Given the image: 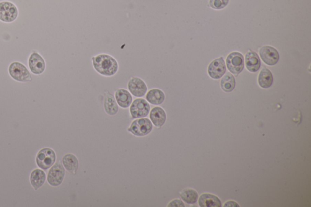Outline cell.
I'll return each mask as SVG.
<instances>
[{
  "label": "cell",
  "instance_id": "cell-20",
  "mask_svg": "<svg viewBox=\"0 0 311 207\" xmlns=\"http://www.w3.org/2000/svg\"><path fill=\"white\" fill-rule=\"evenodd\" d=\"M259 85L263 89H268L273 84V76L269 69L264 68L261 70L258 77Z\"/></svg>",
  "mask_w": 311,
  "mask_h": 207
},
{
  "label": "cell",
  "instance_id": "cell-14",
  "mask_svg": "<svg viewBox=\"0 0 311 207\" xmlns=\"http://www.w3.org/2000/svg\"><path fill=\"white\" fill-rule=\"evenodd\" d=\"M246 68L251 72H256L260 69L261 61L257 54L253 51L248 52L245 56Z\"/></svg>",
  "mask_w": 311,
  "mask_h": 207
},
{
  "label": "cell",
  "instance_id": "cell-25",
  "mask_svg": "<svg viewBox=\"0 0 311 207\" xmlns=\"http://www.w3.org/2000/svg\"><path fill=\"white\" fill-rule=\"evenodd\" d=\"M168 207H185V206L182 201L180 200V199H175V200L171 201L170 203L168 204Z\"/></svg>",
  "mask_w": 311,
  "mask_h": 207
},
{
  "label": "cell",
  "instance_id": "cell-9",
  "mask_svg": "<svg viewBox=\"0 0 311 207\" xmlns=\"http://www.w3.org/2000/svg\"><path fill=\"white\" fill-rule=\"evenodd\" d=\"M30 71L35 75L43 74L45 71L46 63L43 57L37 52H33L28 59Z\"/></svg>",
  "mask_w": 311,
  "mask_h": 207
},
{
  "label": "cell",
  "instance_id": "cell-5",
  "mask_svg": "<svg viewBox=\"0 0 311 207\" xmlns=\"http://www.w3.org/2000/svg\"><path fill=\"white\" fill-rule=\"evenodd\" d=\"M56 160L55 152L53 149L45 148L40 150L36 158V162L41 169L46 170L54 164Z\"/></svg>",
  "mask_w": 311,
  "mask_h": 207
},
{
  "label": "cell",
  "instance_id": "cell-3",
  "mask_svg": "<svg viewBox=\"0 0 311 207\" xmlns=\"http://www.w3.org/2000/svg\"><path fill=\"white\" fill-rule=\"evenodd\" d=\"M153 129V123L149 118H142L134 120L131 123L128 131L133 135L142 137L148 135L151 133Z\"/></svg>",
  "mask_w": 311,
  "mask_h": 207
},
{
  "label": "cell",
  "instance_id": "cell-17",
  "mask_svg": "<svg viewBox=\"0 0 311 207\" xmlns=\"http://www.w3.org/2000/svg\"><path fill=\"white\" fill-rule=\"evenodd\" d=\"M199 204L201 207H221V200L216 196L211 194H203L199 199Z\"/></svg>",
  "mask_w": 311,
  "mask_h": 207
},
{
  "label": "cell",
  "instance_id": "cell-21",
  "mask_svg": "<svg viewBox=\"0 0 311 207\" xmlns=\"http://www.w3.org/2000/svg\"><path fill=\"white\" fill-rule=\"evenodd\" d=\"M104 108L109 115L114 116L118 112V105L113 95L111 94L106 95L104 100Z\"/></svg>",
  "mask_w": 311,
  "mask_h": 207
},
{
  "label": "cell",
  "instance_id": "cell-19",
  "mask_svg": "<svg viewBox=\"0 0 311 207\" xmlns=\"http://www.w3.org/2000/svg\"><path fill=\"white\" fill-rule=\"evenodd\" d=\"M63 164L66 170L72 174H76L79 168V163L77 158L74 154H68L65 155L63 158Z\"/></svg>",
  "mask_w": 311,
  "mask_h": 207
},
{
  "label": "cell",
  "instance_id": "cell-10",
  "mask_svg": "<svg viewBox=\"0 0 311 207\" xmlns=\"http://www.w3.org/2000/svg\"><path fill=\"white\" fill-rule=\"evenodd\" d=\"M128 88L132 95L136 97H142L147 92V87L143 80L139 77H133L129 80Z\"/></svg>",
  "mask_w": 311,
  "mask_h": 207
},
{
  "label": "cell",
  "instance_id": "cell-2",
  "mask_svg": "<svg viewBox=\"0 0 311 207\" xmlns=\"http://www.w3.org/2000/svg\"><path fill=\"white\" fill-rule=\"evenodd\" d=\"M10 77L17 82H27L32 80L30 71L25 65L20 62H13L8 69Z\"/></svg>",
  "mask_w": 311,
  "mask_h": 207
},
{
  "label": "cell",
  "instance_id": "cell-8",
  "mask_svg": "<svg viewBox=\"0 0 311 207\" xmlns=\"http://www.w3.org/2000/svg\"><path fill=\"white\" fill-rule=\"evenodd\" d=\"M150 110V105L146 100L137 99L131 103L130 113L134 118H144L149 115Z\"/></svg>",
  "mask_w": 311,
  "mask_h": 207
},
{
  "label": "cell",
  "instance_id": "cell-11",
  "mask_svg": "<svg viewBox=\"0 0 311 207\" xmlns=\"http://www.w3.org/2000/svg\"><path fill=\"white\" fill-rule=\"evenodd\" d=\"M226 71L225 61L223 58L215 59L208 67V74L211 78L219 79L221 78Z\"/></svg>",
  "mask_w": 311,
  "mask_h": 207
},
{
  "label": "cell",
  "instance_id": "cell-1",
  "mask_svg": "<svg viewBox=\"0 0 311 207\" xmlns=\"http://www.w3.org/2000/svg\"><path fill=\"white\" fill-rule=\"evenodd\" d=\"M95 71L102 76L110 77L118 71V63L115 58L107 54H98L92 58Z\"/></svg>",
  "mask_w": 311,
  "mask_h": 207
},
{
  "label": "cell",
  "instance_id": "cell-16",
  "mask_svg": "<svg viewBox=\"0 0 311 207\" xmlns=\"http://www.w3.org/2000/svg\"><path fill=\"white\" fill-rule=\"evenodd\" d=\"M165 95L164 92L159 89L150 90L146 95V100L150 104L160 105L164 102Z\"/></svg>",
  "mask_w": 311,
  "mask_h": 207
},
{
  "label": "cell",
  "instance_id": "cell-18",
  "mask_svg": "<svg viewBox=\"0 0 311 207\" xmlns=\"http://www.w3.org/2000/svg\"><path fill=\"white\" fill-rule=\"evenodd\" d=\"M46 174L44 171L36 169L31 173L30 182L35 190L42 187L46 181Z\"/></svg>",
  "mask_w": 311,
  "mask_h": 207
},
{
  "label": "cell",
  "instance_id": "cell-26",
  "mask_svg": "<svg viewBox=\"0 0 311 207\" xmlns=\"http://www.w3.org/2000/svg\"><path fill=\"white\" fill-rule=\"evenodd\" d=\"M224 207H239L240 206L234 201H229L227 202V203L225 204Z\"/></svg>",
  "mask_w": 311,
  "mask_h": 207
},
{
  "label": "cell",
  "instance_id": "cell-24",
  "mask_svg": "<svg viewBox=\"0 0 311 207\" xmlns=\"http://www.w3.org/2000/svg\"><path fill=\"white\" fill-rule=\"evenodd\" d=\"M229 0H210L209 6L215 10H221L227 6Z\"/></svg>",
  "mask_w": 311,
  "mask_h": 207
},
{
  "label": "cell",
  "instance_id": "cell-6",
  "mask_svg": "<svg viewBox=\"0 0 311 207\" xmlns=\"http://www.w3.org/2000/svg\"><path fill=\"white\" fill-rule=\"evenodd\" d=\"M64 177H65V169L63 165L61 163H56L49 171L48 182L53 187H58L63 182Z\"/></svg>",
  "mask_w": 311,
  "mask_h": 207
},
{
  "label": "cell",
  "instance_id": "cell-13",
  "mask_svg": "<svg viewBox=\"0 0 311 207\" xmlns=\"http://www.w3.org/2000/svg\"><path fill=\"white\" fill-rule=\"evenodd\" d=\"M150 118L156 127H162L167 120V114L161 107H155L150 111Z\"/></svg>",
  "mask_w": 311,
  "mask_h": 207
},
{
  "label": "cell",
  "instance_id": "cell-4",
  "mask_svg": "<svg viewBox=\"0 0 311 207\" xmlns=\"http://www.w3.org/2000/svg\"><path fill=\"white\" fill-rule=\"evenodd\" d=\"M19 10L14 3L10 1L0 2V20L4 23H12L16 20Z\"/></svg>",
  "mask_w": 311,
  "mask_h": 207
},
{
  "label": "cell",
  "instance_id": "cell-23",
  "mask_svg": "<svg viewBox=\"0 0 311 207\" xmlns=\"http://www.w3.org/2000/svg\"><path fill=\"white\" fill-rule=\"evenodd\" d=\"M221 86L222 90L225 92L233 91L235 87V79L233 75L228 73L222 79Z\"/></svg>",
  "mask_w": 311,
  "mask_h": 207
},
{
  "label": "cell",
  "instance_id": "cell-12",
  "mask_svg": "<svg viewBox=\"0 0 311 207\" xmlns=\"http://www.w3.org/2000/svg\"><path fill=\"white\" fill-rule=\"evenodd\" d=\"M260 55L264 63L269 66L276 65L279 60L278 51L271 46H266L261 48L260 50Z\"/></svg>",
  "mask_w": 311,
  "mask_h": 207
},
{
  "label": "cell",
  "instance_id": "cell-22",
  "mask_svg": "<svg viewBox=\"0 0 311 207\" xmlns=\"http://www.w3.org/2000/svg\"><path fill=\"white\" fill-rule=\"evenodd\" d=\"M181 199L189 204H195L198 199V194L193 189H185L180 193Z\"/></svg>",
  "mask_w": 311,
  "mask_h": 207
},
{
  "label": "cell",
  "instance_id": "cell-7",
  "mask_svg": "<svg viewBox=\"0 0 311 207\" xmlns=\"http://www.w3.org/2000/svg\"><path fill=\"white\" fill-rule=\"evenodd\" d=\"M226 63L229 71L235 76H238L242 72L245 66L243 56L238 52H233L228 56Z\"/></svg>",
  "mask_w": 311,
  "mask_h": 207
},
{
  "label": "cell",
  "instance_id": "cell-15",
  "mask_svg": "<svg viewBox=\"0 0 311 207\" xmlns=\"http://www.w3.org/2000/svg\"><path fill=\"white\" fill-rule=\"evenodd\" d=\"M115 99L119 107L123 108H128L133 102V97L128 90L119 89L115 93Z\"/></svg>",
  "mask_w": 311,
  "mask_h": 207
}]
</instances>
